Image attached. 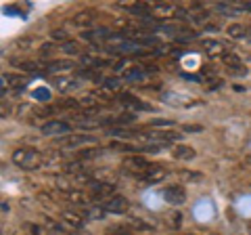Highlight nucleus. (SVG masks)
Wrapping results in <instances>:
<instances>
[{
	"label": "nucleus",
	"mask_w": 251,
	"mask_h": 235,
	"mask_svg": "<svg viewBox=\"0 0 251 235\" xmlns=\"http://www.w3.org/2000/svg\"><path fill=\"white\" fill-rule=\"evenodd\" d=\"M13 162L17 164L19 168L23 170H34L42 164V155L38 153L36 149H29V147H21L13 153Z\"/></svg>",
	"instance_id": "nucleus-1"
},
{
	"label": "nucleus",
	"mask_w": 251,
	"mask_h": 235,
	"mask_svg": "<svg viewBox=\"0 0 251 235\" xmlns=\"http://www.w3.org/2000/svg\"><path fill=\"white\" fill-rule=\"evenodd\" d=\"M90 195L94 200H100V202H109L111 198H115V187L103 183V181H92L90 185Z\"/></svg>",
	"instance_id": "nucleus-2"
},
{
	"label": "nucleus",
	"mask_w": 251,
	"mask_h": 235,
	"mask_svg": "<svg viewBox=\"0 0 251 235\" xmlns=\"http://www.w3.org/2000/svg\"><path fill=\"white\" fill-rule=\"evenodd\" d=\"M72 130L67 122H61V120H49L46 124H42V135L44 137H59V135H67Z\"/></svg>",
	"instance_id": "nucleus-3"
},
{
	"label": "nucleus",
	"mask_w": 251,
	"mask_h": 235,
	"mask_svg": "<svg viewBox=\"0 0 251 235\" xmlns=\"http://www.w3.org/2000/svg\"><path fill=\"white\" fill-rule=\"evenodd\" d=\"M163 198H166V202L172 204V206H180V204L186 202V191L182 185H172L163 191Z\"/></svg>",
	"instance_id": "nucleus-4"
},
{
	"label": "nucleus",
	"mask_w": 251,
	"mask_h": 235,
	"mask_svg": "<svg viewBox=\"0 0 251 235\" xmlns=\"http://www.w3.org/2000/svg\"><path fill=\"white\" fill-rule=\"evenodd\" d=\"M103 208L107 210V212H111V214H126L128 212V208H130V202L124 198V195H115V198H111L109 202L103 204Z\"/></svg>",
	"instance_id": "nucleus-5"
},
{
	"label": "nucleus",
	"mask_w": 251,
	"mask_h": 235,
	"mask_svg": "<svg viewBox=\"0 0 251 235\" xmlns=\"http://www.w3.org/2000/svg\"><path fill=\"white\" fill-rule=\"evenodd\" d=\"M147 141H157L159 145H168V143H178L180 139H182V135L176 130H159L155 132V135H145Z\"/></svg>",
	"instance_id": "nucleus-6"
},
{
	"label": "nucleus",
	"mask_w": 251,
	"mask_h": 235,
	"mask_svg": "<svg viewBox=\"0 0 251 235\" xmlns=\"http://www.w3.org/2000/svg\"><path fill=\"white\" fill-rule=\"evenodd\" d=\"M122 166L128 170V172H138V175H143V172L151 166V164H149L143 155H130V158H126L124 160V164Z\"/></svg>",
	"instance_id": "nucleus-7"
},
{
	"label": "nucleus",
	"mask_w": 251,
	"mask_h": 235,
	"mask_svg": "<svg viewBox=\"0 0 251 235\" xmlns=\"http://www.w3.org/2000/svg\"><path fill=\"white\" fill-rule=\"evenodd\" d=\"M140 176H143L145 183H159V181L166 178V170H163L161 166H149Z\"/></svg>",
	"instance_id": "nucleus-8"
},
{
	"label": "nucleus",
	"mask_w": 251,
	"mask_h": 235,
	"mask_svg": "<svg viewBox=\"0 0 251 235\" xmlns=\"http://www.w3.org/2000/svg\"><path fill=\"white\" fill-rule=\"evenodd\" d=\"M44 69H46V72H52V74L69 72V69H75V63L72 59H59V61H50V63H46Z\"/></svg>",
	"instance_id": "nucleus-9"
},
{
	"label": "nucleus",
	"mask_w": 251,
	"mask_h": 235,
	"mask_svg": "<svg viewBox=\"0 0 251 235\" xmlns=\"http://www.w3.org/2000/svg\"><path fill=\"white\" fill-rule=\"evenodd\" d=\"M120 101L126 105V107H132V109H145V112H151V105H147V103H143V101H138L134 95H130V92H122L120 95Z\"/></svg>",
	"instance_id": "nucleus-10"
},
{
	"label": "nucleus",
	"mask_w": 251,
	"mask_h": 235,
	"mask_svg": "<svg viewBox=\"0 0 251 235\" xmlns=\"http://www.w3.org/2000/svg\"><path fill=\"white\" fill-rule=\"evenodd\" d=\"M109 36H111V32H109L107 28L86 29V32H82V40H86V42H97V40H100V38H109Z\"/></svg>",
	"instance_id": "nucleus-11"
},
{
	"label": "nucleus",
	"mask_w": 251,
	"mask_h": 235,
	"mask_svg": "<svg viewBox=\"0 0 251 235\" xmlns=\"http://www.w3.org/2000/svg\"><path fill=\"white\" fill-rule=\"evenodd\" d=\"M94 145L97 143V139L94 137H88V135H77V137H67L65 141H63V145L67 147H82V145Z\"/></svg>",
	"instance_id": "nucleus-12"
},
{
	"label": "nucleus",
	"mask_w": 251,
	"mask_h": 235,
	"mask_svg": "<svg viewBox=\"0 0 251 235\" xmlns=\"http://www.w3.org/2000/svg\"><path fill=\"white\" fill-rule=\"evenodd\" d=\"M77 80H74V78H54L52 80V86L57 90H61V92H67V90H74V88H77Z\"/></svg>",
	"instance_id": "nucleus-13"
},
{
	"label": "nucleus",
	"mask_w": 251,
	"mask_h": 235,
	"mask_svg": "<svg viewBox=\"0 0 251 235\" xmlns=\"http://www.w3.org/2000/svg\"><path fill=\"white\" fill-rule=\"evenodd\" d=\"M174 155L176 160H182V162H186V160H193L195 155H197V151L193 149V147H188V145H176L174 147Z\"/></svg>",
	"instance_id": "nucleus-14"
},
{
	"label": "nucleus",
	"mask_w": 251,
	"mask_h": 235,
	"mask_svg": "<svg viewBox=\"0 0 251 235\" xmlns=\"http://www.w3.org/2000/svg\"><path fill=\"white\" fill-rule=\"evenodd\" d=\"M80 61L86 67H109L111 65L109 59H99V57H92V55H80Z\"/></svg>",
	"instance_id": "nucleus-15"
},
{
	"label": "nucleus",
	"mask_w": 251,
	"mask_h": 235,
	"mask_svg": "<svg viewBox=\"0 0 251 235\" xmlns=\"http://www.w3.org/2000/svg\"><path fill=\"white\" fill-rule=\"evenodd\" d=\"M176 9L178 6H172V4H155V6H151V13L157 15L159 19H163V17H174Z\"/></svg>",
	"instance_id": "nucleus-16"
},
{
	"label": "nucleus",
	"mask_w": 251,
	"mask_h": 235,
	"mask_svg": "<svg viewBox=\"0 0 251 235\" xmlns=\"http://www.w3.org/2000/svg\"><path fill=\"white\" fill-rule=\"evenodd\" d=\"M201 49L205 51L207 55H220V53L224 51V44L218 42V40H211V38H209V40H201Z\"/></svg>",
	"instance_id": "nucleus-17"
},
{
	"label": "nucleus",
	"mask_w": 251,
	"mask_h": 235,
	"mask_svg": "<svg viewBox=\"0 0 251 235\" xmlns=\"http://www.w3.org/2000/svg\"><path fill=\"white\" fill-rule=\"evenodd\" d=\"M67 200L72 202V204H77V206H88L90 204V198L86 193H82V191H67Z\"/></svg>",
	"instance_id": "nucleus-18"
},
{
	"label": "nucleus",
	"mask_w": 251,
	"mask_h": 235,
	"mask_svg": "<svg viewBox=\"0 0 251 235\" xmlns=\"http://www.w3.org/2000/svg\"><path fill=\"white\" fill-rule=\"evenodd\" d=\"M92 21H94V13L92 11H82V13H77L74 17V23L75 26H80V28L92 26Z\"/></svg>",
	"instance_id": "nucleus-19"
},
{
	"label": "nucleus",
	"mask_w": 251,
	"mask_h": 235,
	"mask_svg": "<svg viewBox=\"0 0 251 235\" xmlns=\"http://www.w3.org/2000/svg\"><path fill=\"white\" fill-rule=\"evenodd\" d=\"M61 218L65 221L67 225H72V227H75V229H80V227L84 225V221H82V214H75V212H69V210H65V212L61 214Z\"/></svg>",
	"instance_id": "nucleus-20"
},
{
	"label": "nucleus",
	"mask_w": 251,
	"mask_h": 235,
	"mask_svg": "<svg viewBox=\"0 0 251 235\" xmlns=\"http://www.w3.org/2000/svg\"><path fill=\"white\" fill-rule=\"evenodd\" d=\"M226 34L230 38H234V40H239V38L247 36V28L241 26V23H232V26H228V29H226Z\"/></svg>",
	"instance_id": "nucleus-21"
},
{
	"label": "nucleus",
	"mask_w": 251,
	"mask_h": 235,
	"mask_svg": "<svg viewBox=\"0 0 251 235\" xmlns=\"http://www.w3.org/2000/svg\"><path fill=\"white\" fill-rule=\"evenodd\" d=\"M2 82H6L9 86H15V88H19V86L25 84V76H19V74H4V76H2Z\"/></svg>",
	"instance_id": "nucleus-22"
},
{
	"label": "nucleus",
	"mask_w": 251,
	"mask_h": 235,
	"mask_svg": "<svg viewBox=\"0 0 251 235\" xmlns=\"http://www.w3.org/2000/svg\"><path fill=\"white\" fill-rule=\"evenodd\" d=\"M216 9H218V13H222V15H230V17H234V15L243 13V11L239 9V6H237V2H226V4H218Z\"/></svg>",
	"instance_id": "nucleus-23"
},
{
	"label": "nucleus",
	"mask_w": 251,
	"mask_h": 235,
	"mask_svg": "<svg viewBox=\"0 0 251 235\" xmlns=\"http://www.w3.org/2000/svg\"><path fill=\"white\" fill-rule=\"evenodd\" d=\"M145 76H147V72L143 67H130V69H126V72H124L126 80H143Z\"/></svg>",
	"instance_id": "nucleus-24"
},
{
	"label": "nucleus",
	"mask_w": 251,
	"mask_h": 235,
	"mask_svg": "<svg viewBox=\"0 0 251 235\" xmlns=\"http://www.w3.org/2000/svg\"><path fill=\"white\" fill-rule=\"evenodd\" d=\"M61 160H63L61 153H52V151L42 153V164H49V166H59Z\"/></svg>",
	"instance_id": "nucleus-25"
},
{
	"label": "nucleus",
	"mask_w": 251,
	"mask_h": 235,
	"mask_svg": "<svg viewBox=\"0 0 251 235\" xmlns=\"http://www.w3.org/2000/svg\"><path fill=\"white\" fill-rule=\"evenodd\" d=\"M161 99L166 101V103H170V105H180V101H188L184 95H178V92H163Z\"/></svg>",
	"instance_id": "nucleus-26"
},
{
	"label": "nucleus",
	"mask_w": 251,
	"mask_h": 235,
	"mask_svg": "<svg viewBox=\"0 0 251 235\" xmlns=\"http://www.w3.org/2000/svg\"><path fill=\"white\" fill-rule=\"evenodd\" d=\"M105 214H107V210L103 206H100V208H86L84 210V216L86 218H97V221H100Z\"/></svg>",
	"instance_id": "nucleus-27"
},
{
	"label": "nucleus",
	"mask_w": 251,
	"mask_h": 235,
	"mask_svg": "<svg viewBox=\"0 0 251 235\" xmlns=\"http://www.w3.org/2000/svg\"><path fill=\"white\" fill-rule=\"evenodd\" d=\"M109 149H117V151H128V153H136L138 147L130 145V143H120V141H115V143L109 145Z\"/></svg>",
	"instance_id": "nucleus-28"
},
{
	"label": "nucleus",
	"mask_w": 251,
	"mask_h": 235,
	"mask_svg": "<svg viewBox=\"0 0 251 235\" xmlns=\"http://www.w3.org/2000/svg\"><path fill=\"white\" fill-rule=\"evenodd\" d=\"M107 135H109V137H115V139H130V137H132V132H130V130H126V128L115 126V128H109V130H107Z\"/></svg>",
	"instance_id": "nucleus-29"
},
{
	"label": "nucleus",
	"mask_w": 251,
	"mask_h": 235,
	"mask_svg": "<svg viewBox=\"0 0 251 235\" xmlns=\"http://www.w3.org/2000/svg\"><path fill=\"white\" fill-rule=\"evenodd\" d=\"M222 61H224L226 67H239V65H243V61L237 57V55H232V53H226L222 57Z\"/></svg>",
	"instance_id": "nucleus-30"
},
{
	"label": "nucleus",
	"mask_w": 251,
	"mask_h": 235,
	"mask_svg": "<svg viewBox=\"0 0 251 235\" xmlns=\"http://www.w3.org/2000/svg\"><path fill=\"white\" fill-rule=\"evenodd\" d=\"M100 84H103V88L105 90H117V88H120V84H122V80H120V78H103V82H100Z\"/></svg>",
	"instance_id": "nucleus-31"
},
{
	"label": "nucleus",
	"mask_w": 251,
	"mask_h": 235,
	"mask_svg": "<svg viewBox=\"0 0 251 235\" xmlns=\"http://www.w3.org/2000/svg\"><path fill=\"white\" fill-rule=\"evenodd\" d=\"M105 151L103 149H84L77 153V158L80 160H94V158H99V155H103Z\"/></svg>",
	"instance_id": "nucleus-32"
},
{
	"label": "nucleus",
	"mask_w": 251,
	"mask_h": 235,
	"mask_svg": "<svg viewBox=\"0 0 251 235\" xmlns=\"http://www.w3.org/2000/svg\"><path fill=\"white\" fill-rule=\"evenodd\" d=\"M134 120H136L134 114H132V112H126V114H122V116L115 118V124H120V126H126V124H132Z\"/></svg>",
	"instance_id": "nucleus-33"
},
{
	"label": "nucleus",
	"mask_w": 251,
	"mask_h": 235,
	"mask_svg": "<svg viewBox=\"0 0 251 235\" xmlns=\"http://www.w3.org/2000/svg\"><path fill=\"white\" fill-rule=\"evenodd\" d=\"M105 235H132V231L128 229V227H120V225H113V227H109V229L105 231Z\"/></svg>",
	"instance_id": "nucleus-34"
},
{
	"label": "nucleus",
	"mask_w": 251,
	"mask_h": 235,
	"mask_svg": "<svg viewBox=\"0 0 251 235\" xmlns=\"http://www.w3.org/2000/svg\"><path fill=\"white\" fill-rule=\"evenodd\" d=\"M63 51H65L67 55H80V44H77L75 40H69L63 44Z\"/></svg>",
	"instance_id": "nucleus-35"
},
{
	"label": "nucleus",
	"mask_w": 251,
	"mask_h": 235,
	"mask_svg": "<svg viewBox=\"0 0 251 235\" xmlns=\"http://www.w3.org/2000/svg\"><path fill=\"white\" fill-rule=\"evenodd\" d=\"M50 38H52V40L54 42H63V44H65V42H69L67 40V32H65V29H52V32H50Z\"/></svg>",
	"instance_id": "nucleus-36"
},
{
	"label": "nucleus",
	"mask_w": 251,
	"mask_h": 235,
	"mask_svg": "<svg viewBox=\"0 0 251 235\" xmlns=\"http://www.w3.org/2000/svg\"><path fill=\"white\" fill-rule=\"evenodd\" d=\"M130 225L134 227V229H138V231H153V227H151V225L145 223V221H138V218H132Z\"/></svg>",
	"instance_id": "nucleus-37"
},
{
	"label": "nucleus",
	"mask_w": 251,
	"mask_h": 235,
	"mask_svg": "<svg viewBox=\"0 0 251 235\" xmlns=\"http://www.w3.org/2000/svg\"><path fill=\"white\" fill-rule=\"evenodd\" d=\"M180 223H182V216H180L178 212H172V214H168V225L172 227V229H178Z\"/></svg>",
	"instance_id": "nucleus-38"
},
{
	"label": "nucleus",
	"mask_w": 251,
	"mask_h": 235,
	"mask_svg": "<svg viewBox=\"0 0 251 235\" xmlns=\"http://www.w3.org/2000/svg\"><path fill=\"white\" fill-rule=\"evenodd\" d=\"M54 51H57V46H54L52 42H44V44L40 46V55H42V57H50Z\"/></svg>",
	"instance_id": "nucleus-39"
},
{
	"label": "nucleus",
	"mask_w": 251,
	"mask_h": 235,
	"mask_svg": "<svg viewBox=\"0 0 251 235\" xmlns=\"http://www.w3.org/2000/svg\"><path fill=\"white\" fill-rule=\"evenodd\" d=\"M151 126L153 128H170V126H174V120H153Z\"/></svg>",
	"instance_id": "nucleus-40"
},
{
	"label": "nucleus",
	"mask_w": 251,
	"mask_h": 235,
	"mask_svg": "<svg viewBox=\"0 0 251 235\" xmlns=\"http://www.w3.org/2000/svg\"><path fill=\"white\" fill-rule=\"evenodd\" d=\"M77 74H80L82 78H88V80H100V76L97 74V72H90V69H80V72H77ZM100 82H103V80H100Z\"/></svg>",
	"instance_id": "nucleus-41"
},
{
	"label": "nucleus",
	"mask_w": 251,
	"mask_h": 235,
	"mask_svg": "<svg viewBox=\"0 0 251 235\" xmlns=\"http://www.w3.org/2000/svg\"><path fill=\"white\" fill-rule=\"evenodd\" d=\"M220 86H222V80H220V78H216V76H209L207 78V88L216 90V88H220Z\"/></svg>",
	"instance_id": "nucleus-42"
},
{
	"label": "nucleus",
	"mask_w": 251,
	"mask_h": 235,
	"mask_svg": "<svg viewBox=\"0 0 251 235\" xmlns=\"http://www.w3.org/2000/svg\"><path fill=\"white\" fill-rule=\"evenodd\" d=\"M34 97L40 99V101H49L50 99V92L46 90V88H38V90H34Z\"/></svg>",
	"instance_id": "nucleus-43"
},
{
	"label": "nucleus",
	"mask_w": 251,
	"mask_h": 235,
	"mask_svg": "<svg viewBox=\"0 0 251 235\" xmlns=\"http://www.w3.org/2000/svg\"><path fill=\"white\" fill-rule=\"evenodd\" d=\"M226 69H228V74H230V76H245V74H247L245 65H239V67H226Z\"/></svg>",
	"instance_id": "nucleus-44"
},
{
	"label": "nucleus",
	"mask_w": 251,
	"mask_h": 235,
	"mask_svg": "<svg viewBox=\"0 0 251 235\" xmlns=\"http://www.w3.org/2000/svg\"><path fill=\"white\" fill-rule=\"evenodd\" d=\"M46 227H49V229L50 231H54V233H65V231H63V227L61 225H57V223H52V221H49V218H46Z\"/></svg>",
	"instance_id": "nucleus-45"
},
{
	"label": "nucleus",
	"mask_w": 251,
	"mask_h": 235,
	"mask_svg": "<svg viewBox=\"0 0 251 235\" xmlns=\"http://www.w3.org/2000/svg\"><path fill=\"white\" fill-rule=\"evenodd\" d=\"M203 126H199V124H186L184 126V132H201Z\"/></svg>",
	"instance_id": "nucleus-46"
},
{
	"label": "nucleus",
	"mask_w": 251,
	"mask_h": 235,
	"mask_svg": "<svg viewBox=\"0 0 251 235\" xmlns=\"http://www.w3.org/2000/svg\"><path fill=\"white\" fill-rule=\"evenodd\" d=\"M38 200H40V202H44L46 204V206H50V204H52V198H50V195L49 193H38Z\"/></svg>",
	"instance_id": "nucleus-47"
},
{
	"label": "nucleus",
	"mask_w": 251,
	"mask_h": 235,
	"mask_svg": "<svg viewBox=\"0 0 251 235\" xmlns=\"http://www.w3.org/2000/svg\"><path fill=\"white\" fill-rule=\"evenodd\" d=\"M31 233H34V235H49V231L42 229L40 225H34V227H31Z\"/></svg>",
	"instance_id": "nucleus-48"
},
{
	"label": "nucleus",
	"mask_w": 251,
	"mask_h": 235,
	"mask_svg": "<svg viewBox=\"0 0 251 235\" xmlns=\"http://www.w3.org/2000/svg\"><path fill=\"white\" fill-rule=\"evenodd\" d=\"M29 42H31V40H29V38H19V40H17V42H15V44H17V46H19V49H27V46H29Z\"/></svg>",
	"instance_id": "nucleus-49"
},
{
	"label": "nucleus",
	"mask_w": 251,
	"mask_h": 235,
	"mask_svg": "<svg viewBox=\"0 0 251 235\" xmlns=\"http://www.w3.org/2000/svg\"><path fill=\"white\" fill-rule=\"evenodd\" d=\"M199 172H182V178H199Z\"/></svg>",
	"instance_id": "nucleus-50"
},
{
	"label": "nucleus",
	"mask_w": 251,
	"mask_h": 235,
	"mask_svg": "<svg viewBox=\"0 0 251 235\" xmlns=\"http://www.w3.org/2000/svg\"><path fill=\"white\" fill-rule=\"evenodd\" d=\"M237 6L241 11H249L251 13V2H237Z\"/></svg>",
	"instance_id": "nucleus-51"
},
{
	"label": "nucleus",
	"mask_w": 251,
	"mask_h": 235,
	"mask_svg": "<svg viewBox=\"0 0 251 235\" xmlns=\"http://www.w3.org/2000/svg\"><path fill=\"white\" fill-rule=\"evenodd\" d=\"M234 90L241 92V90H245V86H241V84H234Z\"/></svg>",
	"instance_id": "nucleus-52"
},
{
	"label": "nucleus",
	"mask_w": 251,
	"mask_h": 235,
	"mask_svg": "<svg viewBox=\"0 0 251 235\" xmlns=\"http://www.w3.org/2000/svg\"><path fill=\"white\" fill-rule=\"evenodd\" d=\"M247 34H249V38H251V28H247Z\"/></svg>",
	"instance_id": "nucleus-53"
},
{
	"label": "nucleus",
	"mask_w": 251,
	"mask_h": 235,
	"mask_svg": "<svg viewBox=\"0 0 251 235\" xmlns=\"http://www.w3.org/2000/svg\"><path fill=\"white\" fill-rule=\"evenodd\" d=\"M249 229H251V227H249Z\"/></svg>",
	"instance_id": "nucleus-54"
}]
</instances>
